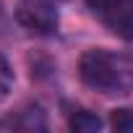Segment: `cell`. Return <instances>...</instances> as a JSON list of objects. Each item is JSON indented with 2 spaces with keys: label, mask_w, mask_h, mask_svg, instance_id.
I'll use <instances>...</instances> for the list:
<instances>
[{
  "label": "cell",
  "mask_w": 133,
  "mask_h": 133,
  "mask_svg": "<svg viewBox=\"0 0 133 133\" xmlns=\"http://www.w3.org/2000/svg\"><path fill=\"white\" fill-rule=\"evenodd\" d=\"M78 76L86 86L115 94L133 86V63L107 50H86L78 60Z\"/></svg>",
  "instance_id": "obj_1"
},
{
  "label": "cell",
  "mask_w": 133,
  "mask_h": 133,
  "mask_svg": "<svg viewBox=\"0 0 133 133\" xmlns=\"http://www.w3.org/2000/svg\"><path fill=\"white\" fill-rule=\"evenodd\" d=\"M86 3L112 34L133 39V0H86Z\"/></svg>",
  "instance_id": "obj_2"
},
{
  "label": "cell",
  "mask_w": 133,
  "mask_h": 133,
  "mask_svg": "<svg viewBox=\"0 0 133 133\" xmlns=\"http://www.w3.org/2000/svg\"><path fill=\"white\" fill-rule=\"evenodd\" d=\"M16 21L34 34H52L57 29V8L47 0H21L16 5Z\"/></svg>",
  "instance_id": "obj_3"
},
{
  "label": "cell",
  "mask_w": 133,
  "mask_h": 133,
  "mask_svg": "<svg viewBox=\"0 0 133 133\" xmlns=\"http://www.w3.org/2000/svg\"><path fill=\"white\" fill-rule=\"evenodd\" d=\"M3 125H11L18 130H44V117H42V110L34 107V110H21L16 117H11Z\"/></svg>",
  "instance_id": "obj_4"
},
{
  "label": "cell",
  "mask_w": 133,
  "mask_h": 133,
  "mask_svg": "<svg viewBox=\"0 0 133 133\" xmlns=\"http://www.w3.org/2000/svg\"><path fill=\"white\" fill-rule=\"evenodd\" d=\"M68 125L76 133H94V130L102 128V120L94 112H89V110H73L71 117H68Z\"/></svg>",
  "instance_id": "obj_5"
},
{
  "label": "cell",
  "mask_w": 133,
  "mask_h": 133,
  "mask_svg": "<svg viewBox=\"0 0 133 133\" xmlns=\"http://www.w3.org/2000/svg\"><path fill=\"white\" fill-rule=\"evenodd\" d=\"M110 123L117 133H133V110H115L110 115Z\"/></svg>",
  "instance_id": "obj_6"
},
{
  "label": "cell",
  "mask_w": 133,
  "mask_h": 133,
  "mask_svg": "<svg viewBox=\"0 0 133 133\" xmlns=\"http://www.w3.org/2000/svg\"><path fill=\"white\" fill-rule=\"evenodd\" d=\"M11 84H13V71H11L8 60L0 55V97H5V94H8Z\"/></svg>",
  "instance_id": "obj_7"
}]
</instances>
